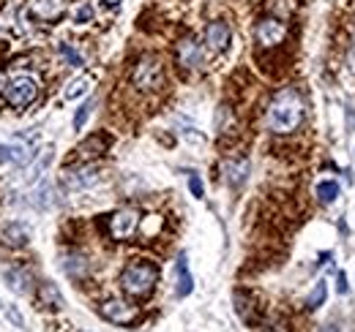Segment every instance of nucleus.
Returning a JSON list of instances; mask_svg holds the SVG:
<instances>
[{
	"label": "nucleus",
	"instance_id": "21",
	"mask_svg": "<svg viewBox=\"0 0 355 332\" xmlns=\"http://www.w3.org/2000/svg\"><path fill=\"white\" fill-rule=\"evenodd\" d=\"M317 199H320L322 205H334V202L339 199V183H334V180H322V183L317 185Z\"/></svg>",
	"mask_w": 355,
	"mask_h": 332
},
{
	"label": "nucleus",
	"instance_id": "18",
	"mask_svg": "<svg viewBox=\"0 0 355 332\" xmlns=\"http://www.w3.org/2000/svg\"><path fill=\"white\" fill-rule=\"evenodd\" d=\"M39 302H42L44 308H63V294H60V289H58L55 284L44 281V284L39 286Z\"/></svg>",
	"mask_w": 355,
	"mask_h": 332
},
{
	"label": "nucleus",
	"instance_id": "26",
	"mask_svg": "<svg viewBox=\"0 0 355 332\" xmlns=\"http://www.w3.org/2000/svg\"><path fill=\"white\" fill-rule=\"evenodd\" d=\"M189 188H191V196L194 199H202L205 196V191H202V180H200V174H189Z\"/></svg>",
	"mask_w": 355,
	"mask_h": 332
},
{
	"label": "nucleus",
	"instance_id": "17",
	"mask_svg": "<svg viewBox=\"0 0 355 332\" xmlns=\"http://www.w3.org/2000/svg\"><path fill=\"white\" fill-rule=\"evenodd\" d=\"M0 237H3V243H6V246L19 248V246H25V243H28V229H25L22 223H8V226H3V229H0Z\"/></svg>",
	"mask_w": 355,
	"mask_h": 332
},
{
	"label": "nucleus",
	"instance_id": "1",
	"mask_svg": "<svg viewBox=\"0 0 355 332\" xmlns=\"http://www.w3.org/2000/svg\"><path fill=\"white\" fill-rule=\"evenodd\" d=\"M304 115H306V107L301 93L293 87H284L268 104V128L276 133H293L304 123Z\"/></svg>",
	"mask_w": 355,
	"mask_h": 332
},
{
	"label": "nucleus",
	"instance_id": "22",
	"mask_svg": "<svg viewBox=\"0 0 355 332\" xmlns=\"http://www.w3.org/2000/svg\"><path fill=\"white\" fill-rule=\"evenodd\" d=\"M66 273H69L71 278H83V275L88 273L85 259H83L80 253H69V256H66Z\"/></svg>",
	"mask_w": 355,
	"mask_h": 332
},
{
	"label": "nucleus",
	"instance_id": "24",
	"mask_svg": "<svg viewBox=\"0 0 355 332\" xmlns=\"http://www.w3.org/2000/svg\"><path fill=\"white\" fill-rule=\"evenodd\" d=\"M93 109H96V101H93V98H90V101H85V104L77 109V115H74V131H83V128H85L88 118L93 115Z\"/></svg>",
	"mask_w": 355,
	"mask_h": 332
},
{
	"label": "nucleus",
	"instance_id": "9",
	"mask_svg": "<svg viewBox=\"0 0 355 332\" xmlns=\"http://www.w3.org/2000/svg\"><path fill=\"white\" fill-rule=\"evenodd\" d=\"M230 39H232V33H230L227 22H211L205 28V44L211 52H224L230 46Z\"/></svg>",
	"mask_w": 355,
	"mask_h": 332
},
{
	"label": "nucleus",
	"instance_id": "14",
	"mask_svg": "<svg viewBox=\"0 0 355 332\" xmlns=\"http://www.w3.org/2000/svg\"><path fill=\"white\" fill-rule=\"evenodd\" d=\"M63 11H66V0H36V3H33V14H36L39 19H44V22L60 19Z\"/></svg>",
	"mask_w": 355,
	"mask_h": 332
},
{
	"label": "nucleus",
	"instance_id": "29",
	"mask_svg": "<svg viewBox=\"0 0 355 332\" xmlns=\"http://www.w3.org/2000/svg\"><path fill=\"white\" fill-rule=\"evenodd\" d=\"M6 316L14 322V327H25V322H22V313H19L14 305H8V308H6Z\"/></svg>",
	"mask_w": 355,
	"mask_h": 332
},
{
	"label": "nucleus",
	"instance_id": "28",
	"mask_svg": "<svg viewBox=\"0 0 355 332\" xmlns=\"http://www.w3.org/2000/svg\"><path fill=\"white\" fill-rule=\"evenodd\" d=\"M263 332H290V330H287V322L284 319H270V322H266Z\"/></svg>",
	"mask_w": 355,
	"mask_h": 332
},
{
	"label": "nucleus",
	"instance_id": "3",
	"mask_svg": "<svg viewBox=\"0 0 355 332\" xmlns=\"http://www.w3.org/2000/svg\"><path fill=\"white\" fill-rule=\"evenodd\" d=\"M164 80V68H162V60L156 55H145L139 57V63L134 66L132 71V82L139 90H156Z\"/></svg>",
	"mask_w": 355,
	"mask_h": 332
},
{
	"label": "nucleus",
	"instance_id": "2",
	"mask_svg": "<svg viewBox=\"0 0 355 332\" xmlns=\"http://www.w3.org/2000/svg\"><path fill=\"white\" fill-rule=\"evenodd\" d=\"M156 281H159V267L150 264V261H142V259L132 261L121 273V289L126 291L129 297H137V299L148 297L150 291L156 289Z\"/></svg>",
	"mask_w": 355,
	"mask_h": 332
},
{
	"label": "nucleus",
	"instance_id": "8",
	"mask_svg": "<svg viewBox=\"0 0 355 332\" xmlns=\"http://www.w3.org/2000/svg\"><path fill=\"white\" fill-rule=\"evenodd\" d=\"M254 36H257V44H260V46H276V44L284 42L287 28H284V22H279V19L268 17V19H263V22L257 25Z\"/></svg>",
	"mask_w": 355,
	"mask_h": 332
},
{
	"label": "nucleus",
	"instance_id": "20",
	"mask_svg": "<svg viewBox=\"0 0 355 332\" xmlns=\"http://www.w3.org/2000/svg\"><path fill=\"white\" fill-rule=\"evenodd\" d=\"M107 145H110V139H107V136H90L88 142H83V145H80V150H77V153H80L83 158H90V156L104 153V150H107Z\"/></svg>",
	"mask_w": 355,
	"mask_h": 332
},
{
	"label": "nucleus",
	"instance_id": "32",
	"mask_svg": "<svg viewBox=\"0 0 355 332\" xmlns=\"http://www.w3.org/2000/svg\"><path fill=\"white\" fill-rule=\"evenodd\" d=\"M6 87H8V82H6V77H3V74H0V93H3V90H6Z\"/></svg>",
	"mask_w": 355,
	"mask_h": 332
},
{
	"label": "nucleus",
	"instance_id": "5",
	"mask_svg": "<svg viewBox=\"0 0 355 332\" xmlns=\"http://www.w3.org/2000/svg\"><path fill=\"white\" fill-rule=\"evenodd\" d=\"M98 313L110 322V324H118V327H126V324H134L139 319V311L137 305H129L123 299H107L98 305Z\"/></svg>",
	"mask_w": 355,
	"mask_h": 332
},
{
	"label": "nucleus",
	"instance_id": "7",
	"mask_svg": "<svg viewBox=\"0 0 355 332\" xmlns=\"http://www.w3.org/2000/svg\"><path fill=\"white\" fill-rule=\"evenodd\" d=\"M139 226V215L137 210H118L112 218H110V234L115 240H129Z\"/></svg>",
	"mask_w": 355,
	"mask_h": 332
},
{
	"label": "nucleus",
	"instance_id": "19",
	"mask_svg": "<svg viewBox=\"0 0 355 332\" xmlns=\"http://www.w3.org/2000/svg\"><path fill=\"white\" fill-rule=\"evenodd\" d=\"M90 87H93V77H88V74H83V77H77V80H71V82L66 84L63 95H66L69 101H74V98L85 95V93H88Z\"/></svg>",
	"mask_w": 355,
	"mask_h": 332
},
{
	"label": "nucleus",
	"instance_id": "12",
	"mask_svg": "<svg viewBox=\"0 0 355 332\" xmlns=\"http://www.w3.org/2000/svg\"><path fill=\"white\" fill-rule=\"evenodd\" d=\"M224 177H227L230 185L241 188V185L249 180V161H246V158H230V161L224 164Z\"/></svg>",
	"mask_w": 355,
	"mask_h": 332
},
{
	"label": "nucleus",
	"instance_id": "23",
	"mask_svg": "<svg viewBox=\"0 0 355 332\" xmlns=\"http://www.w3.org/2000/svg\"><path fill=\"white\" fill-rule=\"evenodd\" d=\"M325 297H328V284H325V281H317L309 294V299H306V308H309V311H317V308L325 302Z\"/></svg>",
	"mask_w": 355,
	"mask_h": 332
},
{
	"label": "nucleus",
	"instance_id": "10",
	"mask_svg": "<svg viewBox=\"0 0 355 332\" xmlns=\"http://www.w3.org/2000/svg\"><path fill=\"white\" fill-rule=\"evenodd\" d=\"M178 63L183 68H197L202 63V49H200V44L194 42L191 36H186L183 42L178 44Z\"/></svg>",
	"mask_w": 355,
	"mask_h": 332
},
{
	"label": "nucleus",
	"instance_id": "4",
	"mask_svg": "<svg viewBox=\"0 0 355 332\" xmlns=\"http://www.w3.org/2000/svg\"><path fill=\"white\" fill-rule=\"evenodd\" d=\"M6 95H8V104L14 109H28L39 98V84L31 77H17L14 82L6 87Z\"/></svg>",
	"mask_w": 355,
	"mask_h": 332
},
{
	"label": "nucleus",
	"instance_id": "15",
	"mask_svg": "<svg viewBox=\"0 0 355 332\" xmlns=\"http://www.w3.org/2000/svg\"><path fill=\"white\" fill-rule=\"evenodd\" d=\"M175 275H178L175 294H178V297H189V294H191V289H194V278H191V273H189L186 256H178V261H175Z\"/></svg>",
	"mask_w": 355,
	"mask_h": 332
},
{
	"label": "nucleus",
	"instance_id": "27",
	"mask_svg": "<svg viewBox=\"0 0 355 332\" xmlns=\"http://www.w3.org/2000/svg\"><path fill=\"white\" fill-rule=\"evenodd\" d=\"M90 19H93V8H90L88 3H83V6L74 11V22H77V25H85Z\"/></svg>",
	"mask_w": 355,
	"mask_h": 332
},
{
	"label": "nucleus",
	"instance_id": "16",
	"mask_svg": "<svg viewBox=\"0 0 355 332\" xmlns=\"http://www.w3.org/2000/svg\"><path fill=\"white\" fill-rule=\"evenodd\" d=\"M3 275H6L11 291H17V294H28L31 286H33V284H31V273H28L25 267H11V270H6Z\"/></svg>",
	"mask_w": 355,
	"mask_h": 332
},
{
	"label": "nucleus",
	"instance_id": "31",
	"mask_svg": "<svg viewBox=\"0 0 355 332\" xmlns=\"http://www.w3.org/2000/svg\"><path fill=\"white\" fill-rule=\"evenodd\" d=\"M322 332H339V327L336 324H328V327H322Z\"/></svg>",
	"mask_w": 355,
	"mask_h": 332
},
{
	"label": "nucleus",
	"instance_id": "11",
	"mask_svg": "<svg viewBox=\"0 0 355 332\" xmlns=\"http://www.w3.org/2000/svg\"><path fill=\"white\" fill-rule=\"evenodd\" d=\"M55 158V147H42L33 158H31V166H28V183H39L44 177V172L49 169Z\"/></svg>",
	"mask_w": 355,
	"mask_h": 332
},
{
	"label": "nucleus",
	"instance_id": "6",
	"mask_svg": "<svg viewBox=\"0 0 355 332\" xmlns=\"http://www.w3.org/2000/svg\"><path fill=\"white\" fill-rule=\"evenodd\" d=\"M33 145H36V133H17V136L6 145L8 164H14V166L31 164V158L36 156V153H33Z\"/></svg>",
	"mask_w": 355,
	"mask_h": 332
},
{
	"label": "nucleus",
	"instance_id": "13",
	"mask_svg": "<svg viewBox=\"0 0 355 332\" xmlns=\"http://www.w3.org/2000/svg\"><path fill=\"white\" fill-rule=\"evenodd\" d=\"M66 183L71 188H88V185H96L98 183V169L93 164L88 166H80L74 172H66Z\"/></svg>",
	"mask_w": 355,
	"mask_h": 332
},
{
	"label": "nucleus",
	"instance_id": "30",
	"mask_svg": "<svg viewBox=\"0 0 355 332\" xmlns=\"http://www.w3.org/2000/svg\"><path fill=\"white\" fill-rule=\"evenodd\" d=\"M350 291V284H347V275L339 273V294H347Z\"/></svg>",
	"mask_w": 355,
	"mask_h": 332
},
{
	"label": "nucleus",
	"instance_id": "25",
	"mask_svg": "<svg viewBox=\"0 0 355 332\" xmlns=\"http://www.w3.org/2000/svg\"><path fill=\"white\" fill-rule=\"evenodd\" d=\"M60 55H63V57H66L71 66H83V63H85V57H83V55H80V52H77L71 44H60Z\"/></svg>",
	"mask_w": 355,
	"mask_h": 332
}]
</instances>
